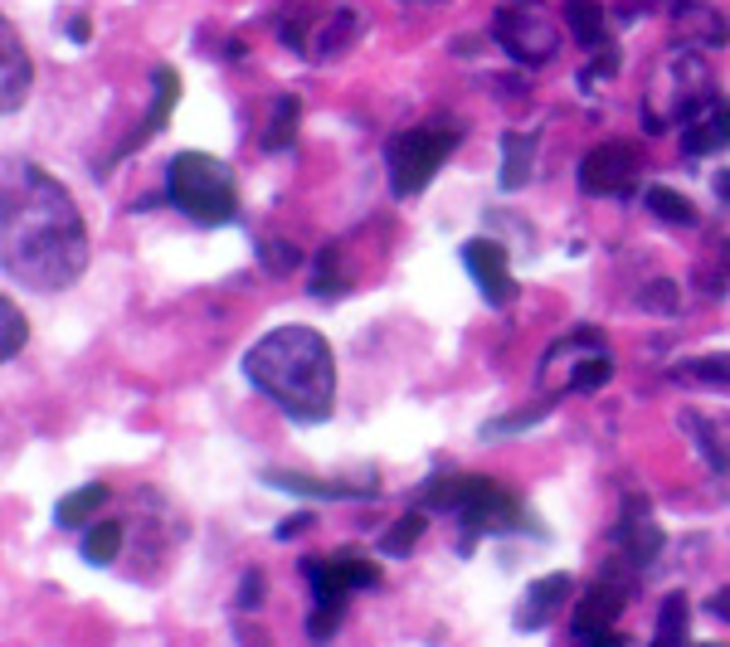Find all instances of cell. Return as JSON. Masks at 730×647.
Masks as SVG:
<instances>
[{
  "mask_svg": "<svg viewBox=\"0 0 730 647\" xmlns=\"http://www.w3.org/2000/svg\"><path fill=\"white\" fill-rule=\"evenodd\" d=\"M643 205H648L657 219H667V225H697V205H691L687 195L667 190V186H648L643 190Z\"/></svg>",
  "mask_w": 730,
  "mask_h": 647,
  "instance_id": "obj_18",
  "label": "cell"
},
{
  "mask_svg": "<svg viewBox=\"0 0 730 647\" xmlns=\"http://www.w3.org/2000/svg\"><path fill=\"white\" fill-rule=\"evenodd\" d=\"M608 375H614V365H608V356H590V361H580V365H575V375H570V385L590 395V389L608 385Z\"/></svg>",
  "mask_w": 730,
  "mask_h": 647,
  "instance_id": "obj_27",
  "label": "cell"
},
{
  "mask_svg": "<svg viewBox=\"0 0 730 647\" xmlns=\"http://www.w3.org/2000/svg\"><path fill=\"white\" fill-rule=\"evenodd\" d=\"M88 239L73 215V200L44 170L20 166L6 186V273L20 283L54 292L79 278Z\"/></svg>",
  "mask_w": 730,
  "mask_h": 647,
  "instance_id": "obj_1",
  "label": "cell"
},
{
  "mask_svg": "<svg viewBox=\"0 0 730 647\" xmlns=\"http://www.w3.org/2000/svg\"><path fill=\"white\" fill-rule=\"evenodd\" d=\"M419 535H424V516H419V511H405V516L380 535V551L385 555H409V545L419 541Z\"/></svg>",
  "mask_w": 730,
  "mask_h": 647,
  "instance_id": "obj_24",
  "label": "cell"
},
{
  "mask_svg": "<svg viewBox=\"0 0 730 647\" xmlns=\"http://www.w3.org/2000/svg\"><path fill=\"white\" fill-rule=\"evenodd\" d=\"M307 580H312V594L322 608H336L346 589H371L380 584V565L361 551H336V555H312L307 560Z\"/></svg>",
  "mask_w": 730,
  "mask_h": 647,
  "instance_id": "obj_7",
  "label": "cell"
},
{
  "mask_svg": "<svg viewBox=\"0 0 730 647\" xmlns=\"http://www.w3.org/2000/svg\"><path fill=\"white\" fill-rule=\"evenodd\" d=\"M268 487H283V492H298V497H375V482H361V487H341V482H316V478H298V472H263Z\"/></svg>",
  "mask_w": 730,
  "mask_h": 647,
  "instance_id": "obj_13",
  "label": "cell"
},
{
  "mask_svg": "<svg viewBox=\"0 0 730 647\" xmlns=\"http://www.w3.org/2000/svg\"><path fill=\"white\" fill-rule=\"evenodd\" d=\"M302 526H307V516H292V521H288V526H278V541H288V535H298Z\"/></svg>",
  "mask_w": 730,
  "mask_h": 647,
  "instance_id": "obj_37",
  "label": "cell"
},
{
  "mask_svg": "<svg viewBox=\"0 0 730 647\" xmlns=\"http://www.w3.org/2000/svg\"><path fill=\"white\" fill-rule=\"evenodd\" d=\"M638 511H648V502H638V497H628V511H624V521H618V541H624V551L628 560H653L657 551H663V531L653 526V521H638Z\"/></svg>",
  "mask_w": 730,
  "mask_h": 647,
  "instance_id": "obj_11",
  "label": "cell"
},
{
  "mask_svg": "<svg viewBox=\"0 0 730 647\" xmlns=\"http://www.w3.org/2000/svg\"><path fill=\"white\" fill-rule=\"evenodd\" d=\"M706 608H711V614H716V618H726V624H730V589H721V594H711V604H706Z\"/></svg>",
  "mask_w": 730,
  "mask_h": 647,
  "instance_id": "obj_36",
  "label": "cell"
},
{
  "mask_svg": "<svg viewBox=\"0 0 730 647\" xmlns=\"http://www.w3.org/2000/svg\"><path fill=\"white\" fill-rule=\"evenodd\" d=\"M462 263H468V273L487 298V307H511V302H517V278H511L507 249L497 239H468L462 243Z\"/></svg>",
  "mask_w": 730,
  "mask_h": 647,
  "instance_id": "obj_8",
  "label": "cell"
},
{
  "mask_svg": "<svg viewBox=\"0 0 730 647\" xmlns=\"http://www.w3.org/2000/svg\"><path fill=\"white\" fill-rule=\"evenodd\" d=\"M677 283H667V278H657L653 288H643L638 292V307H648V312H677Z\"/></svg>",
  "mask_w": 730,
  "mask_h": 647,
  "instance_id": "obj_28",
  "label": "cell"
},
{
  "mask_svg": "<svg viewBox=\"0 0 730 647\" xmlns=\"http://www.w3.org/2000/svg\"><path fill=\"white\" fill-rule=\"evenodd\" d=\"M677 30L681 34L697 30L701 44H726L730 40V24L716 15V10H706V6H677Z\"/></svg>",
  "mask_w": 730,
  "mask_h": 647,
  "instance_id": "obj_17",
  "label": "cell"
},
{
  "mask_svg": "<svg viewBox=\"0 0 730 647\" xmlns=\"http://www.w3.org/2000/svg\"><path fill=\"white\" fill-rule=\"evenodd\" d=\"M458 132L444 127V122H429V127H414L405 137L389 142V186L395 195L405 200V195H419L424 186L434 180V170L444 166V156L453 152Z\"/></svg>",
  "mask_w": 730,
  "mask_h": 647,
  "instance_id": "obj_5",
  "label": "cell"
},
{
  "mask_svg": "<svg viewBox=\"0 0 730 647\" xmlns=\"http://www.w3.org/2000/svg\"><path fill=\"white\" fill-rule=\"evenodd\" d=\"M298 259H302V253L288 249V243H268V249H263V263L273 268V273H288V268H298Z\"/></svg>",
  "mask_w": 730,
  "mask_h": 647,
  "instance_id": "obj_31",
  "label": "cell"
},
{
  "mask_svg": "<svg viewBox=\"0 0 730 647\" xmlns=\"http://www.w3.org/2000/svg\"><path fill=\"white\" fill-rule=\"evenodd\" d=\"M687 618H691L687 594H667V599H663V618H657V638H663V643H681V638H687Z\"/></svg>",
  "mask_w": 730,
  "mask_h": 647,
  "instance_id": "obj_25",
  "label": "cell"
},
{
  "mask_svg": "<svg viewBox=\"0 0 730 647\" xmlns=\"http://www.w3.org/2000/svg\"><path fill=\"white\" fill-rule=\"evenodd\" d=\"M312 292L316 298H336V292H346L341 288V278L332 273V253H322V268H316V278H312Z\"/></svg>",
  "mask_w": 730,
  "mask_h": 647,
  "instance_id": "obj_29",
  "label": "cell"
},
{
  "mask_svg": "<svg viewBox=\"0 0 730 647\" xmlns=\"http://www.w3.org/2000/svg\"><path fill=\"white\" fill-rule=\"evenodd\" d=\"M103 502H107V487L103 482L79 487V492H69L64 502H59V526H83V521H88Z\"/></svg>",
  "mask_w": 730,
  "mask_h": 647,
  "instance_id": "obj_20",
  "label": "cell"
},
{
  "mask_svg": "<svg viewBox=\"0 0 730 647\" xmlns=\"http://www.w3.org/2000/svg\"><path fill=\"white\" fill-rule=\"evenodd\" d=\"M249 380L278 399V409L298 424H322L336 399V361L322 332L312 326H278L243 356Z\"/></svg>",
  "mask_w": 730,
  "mask_h": 647,
  "instance_id": "obj_2",
  "label": "cell"
},
{
  "mask_svg": "<svg viewBox=\"0 0 730 647\" xmlns=\"http://www.w3.org/2000/svg\"><path fill=\"white\" fill-rule=\"evenodd\" d=\"M424 502L458 511L472 531H517L521 521V502L507 492L502 482L482 478V472H462V478H434L424 482Z\"/></svg>",
  "mask_w": 730,
  "mask_h": 647,
  "instance_id": "obj_4",
  "label": "cell"
},
{
  "mask_svg": "<svg viewBox=\"0 0 730 647\" xmlns=\"http://www.w3.org/2000/svg\"><path fill=\"white\" fill-rule=\"evenodd\" d=\"M691 375H701V380H730V356H706V361H691Z\"/></svg>",
  "mask_w": 730,
  "mask_h": 647,
  "instance_id": "obj_32",
  "label": "cell"
},
{
  "mask_svg": "<svg viewBox=\"0 0 730 647\" xmlns=\"http://www.w3.org/2000/svg\"><path fill=\"white\" fill-rule=\"evenodd\" d=\"M166 190L170 200L180 205L190 219L200 225H229L239 215V190H234V176H229L225 161L205 152H180L176 161L166 166Z\"/></svg>",
  "mask_w": 730,
  "mask_h": 647,
  "instance_id": "obj_3",
  "label": "cell"
},
{
  "mask_svg": "<svg viewBox=\"0 0 730 647\" xmlns=\"http://www.w3.org/2000/svg\"><path fill=\"white\" fill-rule=\"evenodd\" d=\"M122 551V521H97V526L83 535V560L88 565H113Z\"/></svg>",
  "mask_w": 730,
  "mask_h": 647,
  "instance_id": "obj_22",
  "label": "cell"
},
{
  "mask_svg": "<svg viewBox=\"0 0 730 647\" xmlns=\"http://www.w3.org/2000/svg\"><path fill=\"white\" fill-rule=\"evenodd\" d=\"M618 614H624V594H618L614 584H594V589L575 604V618H570V624H575V633L584 638V633L614 628V618H618Z\"/></svg>",
  "mask_w": 730,
  "mask_h": 647,
  "instance_id": "obj_10",
  "label": "cell"
},
{
  "mask_svg": "<svg viewBox=\"0 0 730 647\" xmlns=\"http://www.w3.org/2000/svg\"><path fill=\"white\" fill-rule=\"evenodd\" d=\"M156 103H152V113H146V122H142V132L132 137L127 146H142V142H152L156 132L166 127V117H170V107H176V97H180V79H176V69H156Z\"/></svg>",
  "mask_w": 730,
  "mask_h": 647,
  "instance_id": "obj_14",
  "label": "cell"
},
{
  "mask_svg": "<svg viewBox=\"0 0 730 647\" xmlns=\"http://www.w3.org/2000/svg\"><path fill=\"white\" fill-rule=\"evenodd\" d=\"M565 599H570V575H545V580H535L531 589H526V608L517 614V624H521V628H541L545 618H551Z\"/></svg>",
  "mask_w": 730,
  "mask_h": 647,
  "instance_id": "obj_12",
  "label": "cell"
},
{
  "mask_svg": "<svg viewBox=\"0 0 730 647\" xmlns=\"http://www.w3.org/2000/svg\"><path fill=\"white\" fill-rule=\"evenodd\" d=\"M0 40H6V113H15V103L24 97V83H30V59L15 44V30L0 24Z\"/></svg>",
  "mask_w": 730,
  "mask_h": 647,
  "instance_id": "obj_15",
  "label": "cell"
},
{
  "mask_svg": "<svg viewBox=\"0 0 730 647\" xmlns=\"http://www.w3.org/2000/svg\"><path fill=\"white\" fill-rule=\"evenodd\" d=\"M0 322H6V341H0V356L15 361V356H20V346H24V336H30V322H24L20 307H15L10 298L0 302Z\"/></svg>",
  "mask_w": 730,
  "mask_h": 647,
  "instance_id": "obj_26",
  "label": "cell"
},
{
  "mask_svg": "<svg viewBox=\"0 0 730 647\" xmlns=\"http://www.w3.org/2000/svg\"><path fill=\"white\" fill-rule=\"evenodd\" d=\"M492 34L517 64H545V59L560 49V30L541 6H502L497 10Z\"/></svg>",
  "mask_w": 730,
  "mask_h": 647,
  "instance_id": "obj_6",
  "label": "cell"
},
{
  "mask_svg": "<svg viewBox=\"0 0 730 647\" xmlns=\"http://www.w3.org/2000/svg\"><path fill=\"white\" fill-rule=\"evenodd\" d=\"M633 170H638V146L604 142L580 161V190L584 195H624Z\"/></svg>",
  "mask_w": 730,
  "mask_h": 647,
  "instance_id": "obj_9",
  "label": "cell"
},
{
  "mask_svg": "<svg viewBox=\"0 0 730 647\" xmlns=\"http://www.w3.org/2000/svg\"><path fill=\"white\" fill-rule=\"evenodd\" d=\"M545 409H531V414H511V419H492L482 434H517V429H531V424H541Z\"/></svg>",
  "mask_w": 730,
  "mask_h": 647,
  "instance_id": "obj_30",
  "label": "cell"
},
{
  "mask_svg": "<svg viewBox=\"0 0 730 647\" xmlns=\"http://www.w3.org/2000/svg\"><path fill=\"white\" fill-rule=\"evenodd\" d=\"M580 647H628V643L618 638L614 628H599V633H584V638H580Z\"/></svg>",
  "mask_w": 730,
  "mask_h": 647,
  "instance_id": "obj_34",
  "label": "cell"
},
{
  "mask_svg": "<svg viewBox=\"0 0 730 647\" xmlns=\"http://www.w3.org/2000/svg\"><path fill=\"white\" fill-rule=\"evenodd\" d=\"M726 142H730V107H721V113H711L706 122H691V127H687V137H681V146H687L691 156L716 152V146H726Z\"/></svg>",
  "mask_w": 730,
  "mask_h": 647,
  "instance_id": "obj_19",
  "label": "cell"
},
{
  "mask_svg": "<svg viewBox=\"0 0 730 647\" xmlns=\"http://www.w3.org/2000/svg\"><path fill=\"white\" fill-rule=\"evenodd\" d=\"M531 176V137L507 132L502 137V190H521Z\"/></svg>",
  "mask_w": 730,
  "mask_h": 647,
  "instance_id": "obj_16",
  "label": "cell"
},
{
  "mask_svg": "<svg viewBox=\"0 0 730 647\" xmlns=\"http://www.w3.org/2000/svg\"><path fill=\"white\" fill-rule=\"evenodd\" d=\"M691 647H721V643H691Z\"/></svg>",
  "mask_w": 730,
  "mask_h": 647,
  "instance_id": "obj_40",
  "label": "cell"
},
{
  "mask_svg": "<svg viewBox=\"0 0 730 647\" xmlns=\"http://www.w3.org/2000/svg\"><path fill=\"white\" fill-rule=\"evenodd\" d=\"M298 97H278L273 103V122H268V137H263V146L268 152H283V146L292 142V127H298Z\"/></svg>",
  "mask_w": 730,
  "mask_h": 647,
  "instance_id": "obj_23",
  "label": "cell"
},
{
  "mask_svg": "<svg viewBox=\"0 0 730 647\" xmlns=\"http://www.w3.org/2000/svg\"><path fill=\"white\" fill-rule=\"evenodd\" d=\"M653 647H681V643H663V638H657V643H653Z\"/></svg>",
  "mask_w": 730,
  "mask_h": 647,
  "instance_id": "obj_39",
  "label": "cell"
},
{
  "mask_svg": "<svg viewBox=\"0 0 730 647\" xmlns=\"http://www.w3.org/2000/svg\"><path fill=\"white\" fill-rule=\"evenodd\" d=\"M259 594H263V575H249L243 580V589H239V608H253L259 604Z\"/></svg>",
  "mask_w": 730,
  "mask_h": 647,
  "instance_id": "obj_35",
  "label": "cell"
},
{
  "mask_svg": "<svg viewBox=\"0 0 730 647\" xmlns=\"http://www.w3.org/2000/svg\"><path fill=\"white\" fill-rule=\"evenodd\" d=\"M69 40H73V44L88 40V20H73V24H69Z\"/></svg>",
  "mask_w": 730,
  "mask_h": 647,
  "instance_id": "obj_38",
  "label": "cell"
},
{
  "mask_svg": "<svg viewBox=\"0 0 730 647\" xmlns=\"http://www.w3.org/2000/svg\"><path fill=\"white\" fill-rule=\"evenodd\" d=\"M307 633H312V643H326V638H332V633H336V608H322V614H312Z\"/></svg>",
  "mask_w": 730,
  "mask_h": 647,
  "instance_id": "obj_33",
  "label": "cell"
},
{
  "mask_svg": "<svg viewBox=\"0 0 730 647\" xmlns=\"http://www.w3.org/2000/svg\"><path fill=\"white\" fill-rule=\"evenodd\" d=\"M565 30L575 34L580 44H599L604 34V10L594 0H565Z\"/></svg>",
  "mask_w": 730,
  "mask_h": 647,
  "instance_id": "obj_21",
  "label": "cell"
}]
</instances>
